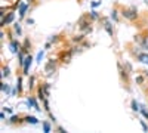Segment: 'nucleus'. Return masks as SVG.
Returning <instances> with one entry per match:
<instances>
[{"label":"nucleus","mask_w":148,"mask_h":133,"mask_svg":"<svg viewBox=\"0 0 148 133\" xmlns=\"http://www.w3.org/2000/svg\"><path fill=\"white\" fill-rule=\"evenodd\" d=\"M121 15L125 16L126 19H130V21H133L135 18L138 16V10H136V8H129V9H125L121 12Z\"/></svg>","instance_id":"obj_1"},{"label":"nucleus","mask_w":148,"mask_h":133,"mask_svg":"<svg viewBox=\"0 0 148 133\" xmlns=\"http://www.w3.org/2000/svg\"><path fill=\"white\" fill-rule=\"evenodd\" d=\"M31 62H33V58H31L30 55L25 56V62H24V74H30L28 70H30V67H31Z\"/></svg>","instance_id":"obj_2"},{"label":"nucleus","mask_w":148,"mask_h":133,"mask_svg":"<svg viewBox=\"0 0 148 133\" xmlns=\"http://www.w3.org/2000/svg\"><path fill=\"white\" fill-rule=\"evenodd\" d=\"M45 71H46V74H47V76H51L52 72H55V65H53V61L47 62V65L45 67Z\"/></svg>","instance_id":"obj_3"},{"label":"nucleus","mask_w":148,"mask_h":133,"mask_svg":"<svg viewBox=\"0 0 148 133\" xmlns=\"http://www.w3.org/2000/svg\"><path fill=\"white\" fill-rule=\"evenodd\" d=\"M28 3H21V6H19V16L21 18H24V15H25V12H27V9H28Z\"/></svg>","instance_id":"obj_4"},{"label":"nucleus","mask_w":148,"mask_h":133,"mask_svg":"<svg viewBox=\"0 0 148 133\" xmlns=\"http://www.w3.org/2000/svg\"><path fill=\"white\" fill-rule=\"evenodd\" d=\"M14 18H15V14H9L6 19H2V25H8V24H10L12 21H14Z\"/></svg>","instance_id":"obj_5"},{"label":"nucleus","mask_w":148,"mask_h":133,"mask_svg":"<svg viewBox=\"0 0 148 133\" xmlns=\"http://www.w3.org/2000/svg\"><path fill=\"white\" fill-rule=\"evenodd\" d=\"M18 47H19L18 42H15V40H12V42H10V50H12V52H15V53H16V52H18Z\"/></svg>","instance_id":"obj_6"},{"label":"nucleus","mask_w":148,"mask_h":133,"mask_svg":"<svg viewBox=\"0 0 148 133\" xmlns=\"http://www.w3.org/2000/svg\"><path fill=\"white\" fill-rule=\"evenodd\" d=\"M138 59L141 62H144V64H148V55L147 53H139L138 55Z\"/></svg>","instance_id":"obj_7"},{"label":"nucleus","mask_w":148,"mask_h":133,"mask_svg":"<svg viewBox=\"0 0 148 133\" xmlns=\"http://www.w3.org/2000/svg\"><path fill=\"white\" fill-rule=\"evenodd\" d=\"M25 121L27 123H31V124H37V123H39V121H37V118L33 117V115H27L25 117Z\"/></svg>","instance_id":"obj_8"},{"label":"nucleus","mask_w":148,"mask_h":133,"mask_svg":"<svg viewBox=\"0 0 148 133\" xmlns=\"http://www.w3.org/2000/svg\"><path fill=\"white\" fill-rule=\"evenodd\" d=\"M104 27H105V30L108 31L110 35H113V28H111V24H110L108 21H105V25H104Z\"/></svg>","instance_id":"obj_9"},{"label":"nucleus","mask_w":148,"mask_h":133,"mask_svg":"<svg viewBox=\"0 0 148 133\" xmlns=\"http://www.w3.org/2000/svg\"><path fill=\"white\" fill-rule=\"evenodd\" d=\"M49 89H51V84H45V86H43V90H45V95L46 96H49Z\"/></svg>","instance_id":"obj_10"},{"label":"nucleus","mask_w":148,"mask_h":133,"mask_svg":"<svg viewBox=\"0 0 148 133\" xmlns=\"http://www.w3.org/2000/svg\"><path fill=\"white\" fill-rule=\"evenodd\" d=\"M138 106H139V105H138L136 101H132V110H133V111H138V110H139Z\"/></svg>","instance_id":"obj_11"},{"label":"nucleus","mask_w":148,"mask_h":133,"mask_svg":"<svg viewBox=\"0 0 148 133\" xmlns=\"http://www.w3.org/2000/svg\"><path fill=\"white\" fill-rule=\"evenodd\" d=\"M2 90H3L5 93H9V86H8V84H5V83H3V84H2Z\"/></svg>","instance_id":"obj_12"},{"label":"nucleus","mask_w":148,"mask_h":133,"mask_svg":"<svg viewBox=\"0 0 148 133\" xmlns=\"http://www.w3.org/2000/svg\"><path fill=\"white\" fill-rule=\"evenodd\" d=\"M43 129H45V132H51V126H49V123H43Z\"/></svg>","instance_id":"obj_13"},{"label":"nucleus","mask_w":148,"mask_h":133,"mask_svg":"<svg viewBox=\"0 0 148 133\" xmlns=\"http://www.w3.org/2000/svg\"><path fill=\"white\" fill-rule=\"evenodd\" d=\"M136 83H138V84H142V83H144V77H142V76H138V77H136Z\"/></svg>","instance_id":"obj_14"},{"label":"nucleus","mask_w":148,"mask_h":133,"mask_svg":"<svg viewBox=\"0 0 148 133\" xmlns=\"http://www.w3.org/2000/svg\"><path fill=\"white\" fill-rule=\"evenodd\" d=\"M15 31L18 34H21V27H19V24H15Z\"/></svg>","instance_id":"obj_15"},{"label":"nucleus","mask_w":148,"mask_h":133,"mask_svg":"<svg viewBox=\"0 0 148 133\" xmlns=\"http://www.w3.org/2000/svg\"><path fill=\"white\" fill-rule=\"evenodd\" d=\"M90 16H92L93 19H96V18H98V14H96L95 10H92V12H90Z\"/></svg>","instance_id":"obj_16"},{"label":"nucleus","mask_w":148,"mask_h":133,"mask_svg":"<svg viewBox=\"0 0 148 133\" xmlns=\"http://www.w3.org/2000/svg\"><path fill=\"white\" fill-rule=\"evenodd\" d=\"M111 18H113L114 21H117V12H116V10L113 12V14H111Z\"/></svg>","instance_id":"obj_17"},{"label":"nucleus","mask_w":148,"mask_h":133,"mask_svg":"<svg viewBox=\"0 0 148 133\" xmlns=\"http://www.w3.org/2000/svg\"><path fill=\"white\" fill-rule=\"evenodd\" d=\"M5 76H9V70L3 67V77H5Z\"/></svg>","instance_id":"obj_18"},{"label":"nucleus","mask_w":148,"mask_h":133,"mask_svg":"<svg viewBox=\"0 0 148 133\" xmlns=\"http://www.w3.org/2000/svg\"><path fill=\"white\" fill-rule=\"evenodd\" d=\"M18 92L21 93V77H18Z\"/></svg>","instance_id":"obj_19"},{"label":"nucleus","mask_w":148,"mask_h":133,"mask_svg":"<svg viewBox=\"0 0 148 133\" xmlns=\"http://www.w3.org/2000/svg\"><path fill=\"white\" fill-rule=\"evenodd\" d=\"M142 114H144V117L148 118V111H147V110H142Z\"/></svg>","instance_id":"obj_20"},{"label":"nucleus","mask_w":148,"mask_h":133,"mask_svg":"<svg viewBox=\"0 0 148 133\" xmlns=\"http://www.w3.org/2000/svg\"><path fill=\"white\" fill-rule=\"evenodd\" d=\"M141 124H142V127H144V130H145V132H147V130H148V127H147V124H145V123H144V121H142V123H141Z\"/></svg>","instance_id":"obj_21"},{"label":"nucleus","mask_w":148,"mask_h":133,"mask_svg":"<svg viewBox=\"0 0 148 133\" xmlns=\"http://www.w3.org/2000/svg\"><path fill=\"white\" fill-rule=\"evenodd\" d=\"M99 3H101V2H93V3H92V6H93V8H96L98 5H99Z\"/></svg>","instance_id":"obj_22"}]
</instances>
